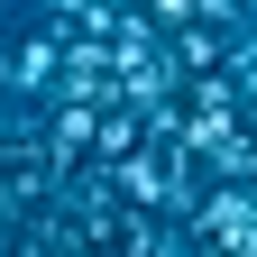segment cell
I'll return each mask as SVG.
<instances>
[{
	"mask_svg": "<svg viewBox=\"0 0 257 257\" xmlns=\"http://www.w3.org/2000/svg\"><path fill=\"white\" fill-rule=\"evenodd\" d=\"M0 101H28V83H19V46H0Z\"/></svg>",
	"mask_w": 257,
	"mask_h": 257,
	"instance_id": "1",
	"label": "cell"
}]
</instances>
